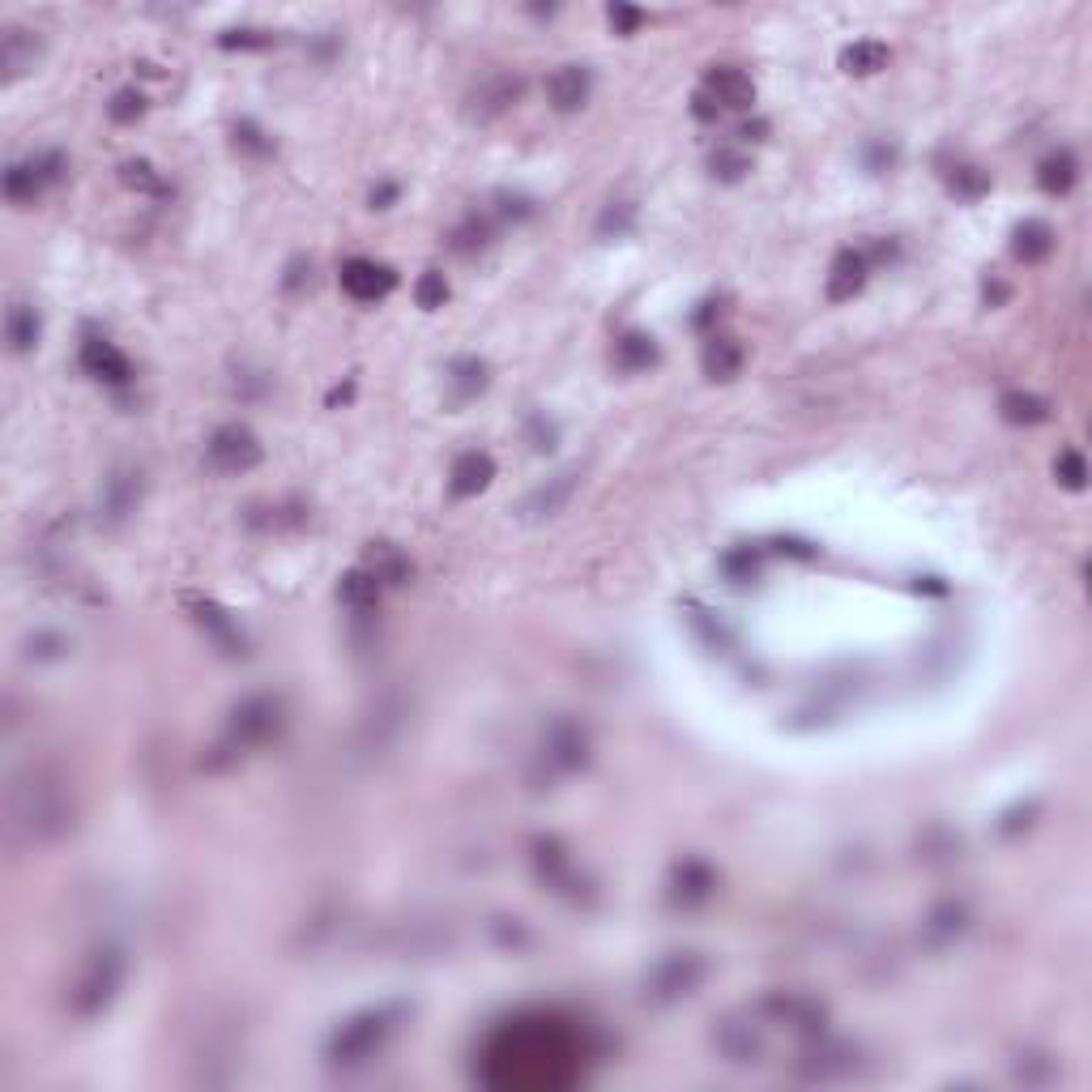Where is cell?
Here are the masks:
<instances>
[{
	"label": "cell",
	"mask_w": 1092,
	"mask_h": 1092,
	"mask_svg": "<svg viewBox=\"0 0 1092 1092\" xmlns=\"http://www.w3.org/2000/svg\"><path fill=\"white\" fill-rule=\"evenodd\" d=\"M585 1029L560 1015L504 1020L482 1046V1084L491 1089H568L585 1062Z\"/></svg>",
	"instance_id": "obj_1"
},
{
	"label": "cell",
	"mask_w": 1092,
	"mask_h": 1092,
	"mask_svg": "<svg viewBox=\"0 0 1092 1092\" xmlns=\"http://www.w3.org/2000/svg\"><path fill=\"white\" fill-rule=\"evenodd\" d=\"M73 829V794L51 764H31L9 786V832L26 845H47Z\"/></svg>",
	"instance_id": "obj_2"
},
{
	"label": "cell",
	"mask_w": 1092,
	"mask_h": 1092,
	"mask_svg": "<svg viewBox=\"0 0 1092 1092\" xmlns=\"http://www.w3.org/2000/svg\"><path fill=\"white\" fill-rule=\"evenodd\" d=\"M406 1015H410V1007L406 1003H380V1007L354 1011L350 1020H342V1024L329 1033V1042H325L329 1067L354 1071V1067L372 1062L380 1049L394 1042V1033L406 1024Z\"/></svg>",
	"instance_id": "obj_3"
},
{
	"label": "cell",
	"mask_w": 1092,
	"mask_h": 1092,
	"mask_svg": "<svg viewBox=\"0 0 1092 1092\" xmlns=\"http://www.w3.org/2000/svg\"><path fill=\"white\" fill-rule=\"evenodd\" d=\"M282 726H286V704H282V696H265L261 692V696L239 700V704L231 708V717H226L222 739L210 747V755H206L201 764H206V768H226V764H235L244 751L273 743V739L282 735Z\"/></svg>",
	"instance_id": "obj_4"
},
{
	"label": "cell",
	"mask_w": 1092,
	"mask_h": 1092,
	"mask_svg": "<svg viewBox=\"0 0 1092 1092\" xmlns=\"http://www.w3.org/2000/svg\"><path fill=\"white\" fill-rule=\"evenodd\" d=\"M125 977H129V956H125V948H120V943H98L86 961H82L73 986H69V1011H73L78 1020H98L107 1007L116 1003Z\"/></svg>",
	"instance_id": "obj_5"
},
{
	"label": "cell",
	"mask_w": 1092,
	"mask_h": 1092,
	"mask_svg": "<svg viewBox=\"0 0 1092 1092\" xmlns=\"http://www.w3.org/2000/svg\"><path fill=\"white\" fill-rule=\"evenodd\" d=\"M704 977H708V956L704 952H696V948L666 952L641 977V1003L645 1007L683 1003V999H692L700 986H704Z\"/></svg>",
	"instance_id": "obj_6"
},
{
	"label": "cell",
	"mask_w": 1092,
	"mask_h": 1092,
	"mask_svg": "<svg viewBox=\"0 0 1092 1092\" xmlns=\"http://www.w3.org/2000/svg\"><path fill=\"white\" fill-rule=\"evenodd\" d=\"M755 1020L786 1024L789 1033H798L802 1042H811V1037H824V1033H829V1007L820 1003L815 995H798V990L764 995V999L755 1003Z\"/></svg>",
	"instance_id": "obj_7"
},
{
	"label": "cell",
	"mask_w": 1092,
	"mask_h": 1092,
	"mask_svg": "<svg viewBox=\"0 0 1092 1092\" xmlns=\"http://www.w3.org/2000/svg\"><path fill=\"white\" fill-rule=\"evenodd\" d=\"M755 103V86L747 78L743 69H730V64H717L704 73L700 90L692 94V116L696 120H717L721 111H747Z\"/></svg>",
	"instance_id": "obj_8"
},
{
	"label": "cell",
	"mask_w": 1092,
	"mask_h": 1092,
	"mask_svg": "<svg viewBox=\"0 0 1092 1092\" xmlns=\"http://www.w3.org/2000/svg\"><path fill=\"white\" fill-rule=\"evenodd\" d=\"M538 755H542V764L551 773H580V768H589V760H594L589 726L576 721V717H555L547 726V735H542V751Z\"/></svg>",
	"instance_id": "obj_9"
},
{
	"label": "cell",
	"mask_w": 1092,
	"mask_h": 1092,
	"mask_svg": "<svg viewBox=\"0 0 1092 1092\" xmlns=\"http://www.w3.org/2000/svg\"><path fill=\"white\" fill-rule=\"evenodd\" d=\"M529 858H533V874H538L555 896H568V901L580 905L585 879H580V871L572 867L568 845H564L560 836H538V841L529 845Z\"/></svg>",
	"instance_id": "obj_10"
},
{
	"label": "cell",
	"mask_w": 1092,
	"mask_h": 1092,
	"mask_svg": "<svg viewBox=\"0 0 1092 1092\" xmlns=\"http://www.w3.org/2000/svg\"><path fill=\"white\" fill-rule=\"evenodd\" d=\"M64 172H69V163H64L60 150H44V154H35V158H22V163H13V167L4 172V197H9L13 206H31L44 188L60 184Z\"/></svg>",
	"instance_id": "obj_11"
},
{
	"label": "cell",
	"mask_w": 1092,
	"mask_h": 1092,
	"mask_svg": "<svg viewBox=\"0 0 1092 1092\" xmlns=\"http://www.w3.org/2000/svg\"><path fill=\"white\" fill-rule=\"evenodd\" d=\"M854 1067H858V1049L845 1046V1042H829V1033H824V1037L807 1042L802 1058L794 1062V1076L807 1084H832V1080L854 1076Z\"/></svg>",
	"instance_id": "obj_12"
},
{
	"label": "cell",
	"mask_w": 1092,
	"mask_h": 1092,
	"mask_svg": "<svg viewBox=\"0 0 1092 1092\" xmlns=\"http://www.w3.org/2000/svg\"><path fill=\"white\" fill-rule=\"evenodd\" d=\"M713 1046L730 1067H755L764 1062V1033L755 1024V1015H726L713 1029Z\"/></svg>",
	"instance_id": "obj_13"
},
{
	"label": "cell",
	"mask_w": 1092,
	"mask_h": 1092,
	"mask_svg": "<svg viewBox=\"0 0 1092 1092\" xmlns=\"http://www.w3.org/2000/svg\"><path fill=\"white\" fill-rule=\"evenodd\" d=\"M206 453H210L214 470H222V474H244V470L261 466V439L253 436L244 423H226V427H219V432L210 436V444H206Z\"/></svg>",
	"instance_id": "obj_14"
},
{
	"label": "cell",
	"mask_w": 1092,
	"mask_h": 1092,
	"mask_svg": "<svg viewBox=\"0 0 1092 1092\" xmlns=\"http://www.w3.org/2000/svg\"><path fill=\"white\" fill-rule=\"evenodd\" d=\"M717 892V871L704 858H679L666 879V901L674 909H700Z\"/></svg>",
	"instance_id": "obj_15"
},
{
	"label": "cell",
	"mask_w": 1092,
	"mask_h": 1092,
	"mask_svg": "<svg viewBox=\"0 0 1092 1092\" xmlns=\"http://www.w3.org/2000/svg\"><path fill=\"white\" fill-rule=\"evenodd\" d=\"M184 607H188L192 623L210 636V645H214L222 657H244L248 654V641H244L239 623L231 619V611H222L214 598H184Z\"/></svg>",
	"instance_id": "obj_16"
},
{
	"label": "cell",
	"mask_w": 1092,
	"mask_h": 1092,
	"mask_svg": "<svg viewBox=\"0 0 1092 1092\" xmlns=\"http://www.w3.org/2000/svg\"><path fill=\"white\" fill-rule=\"evenodd\" d=\"M394 286H397V273L389 265H376V261H367V257H354V261L342 265V291H347L350 300H359V304H376V300H385Z\"/></svg>",
	"instance_id": "obj_17"
},
{
	"label": "cell",
	"mask_w": 1092,
	"mask_h": 1092,
	"mask_svg": "<svg viewBox=\"0 0 1092 1092\" xmlns=\"http://www.w3.org/2000/svg\"><path fill=\"white\" fill-rule=\"evenodd\" d=\"M521 90H525V82L517 78V73H486L482 78L479 86L470 90V116L474 120H495V116H504L517 98H521Z\"/></svg>",
	"instance_id": "obj_18"
},
{
	"label": "cell",
	"mask_w": 1092,
	"mask_h": 1092,
	"mask_svg": "<svg viewBox=\"0 0 1092 1092\" xmlns=\"http://www.w3.org/2000/svg\"><path fill=\"white\" fill-rule=\"evenodd\" d=\"M968 905L964 901H939L926 918H921V939H926V948H935V952H943V948H952V943H961L964 935H968Z\"/></svg>",
	"instance_id": "obj_19"
},
{
	"label": "cell",
	"mask_w": 1092,
	"mask_h": 1092,
	"mask_svg": "<svg viewBox=\"0 0 1092 1092\" xmlns=\"http://www.w3.org/2000/svg\"><path fill=\"white\" fill-rule=\"evenodd\" d=\"M867 273H871V257L862 248H841L836 261H832L829 273V300L832 304H845L854 300L862 286H867Z\"/></svg>",
	"instance_id": "obj_20"
},
{
	"label": "cell",
	"mask_w": 1092,
	"mask_h": 1092,
	"mask_svg": "<svg viewBox=\"0 0 1092 1092\" xmlns=\"http://www.w3.org/2000/svg\"><path fill=\"white\" fill-rule=\"evenodd\" d=\"M589 94H594V78L585 64H564L547 78V98L555 111H580L589 103Z\"/></svg>",
	"instance_id": "obj_21"
},
{
	"label": "cell",
	"mask_w": 1092,
	"mask_h": 1092,
	"mask_svg": "<svg viewBox=\"0 0 1092 1092\" xmlns=\"http://www.w3.org/2000/svg\"><path fill=\"white\" fill-rule=\"evenodd\" d=\"M491 479H495V461H491V453L470 448V453H461V457L453 461V470H448V491H453L457 500H470V495L486 491Z\"/></svg>",
	"instance_id": "obj_22"
},
{
	"label": "cell",
	"mask_w": 1092,
	"mask_h": 1092,
	"mask_svg": "<svg viewBox=\"0 0 1092 1092\" xmlns=\"http://www.w3.org/2000/svg\"><path fill=\"white\" fill-rule=\"evenodd\" d=\"M82 367L94 380H107V385H129L132 380V363L107 338H90L82 347Z\"/></svg>",
	"instance_id": "obj_23"
},
{
	"label": "cell",
	"mask_w": 1092,
	"mask_h": 1092,
	"mask_svg": "<svg viewBox=\"0 0 1092 1092\" xmlns=\"http://www.w3.org/2000/svg\"><path fill=\"white\" fill-rule=\"evenodd\" d=\"M572 491H576V474H572V470L555 474V479H547L542 486H533V491H529V500H525V517H529V521L560 517V513L568 508Z\"/></svg>",
	"instance_id": "obj_24"
},
{
	"label": "cell",
	"mask_w": 1092,
	"mask_h": 1092,
	"mask_svg": "<svg viewBox=\"0 0 1092 1092\" xmlns=\"http://www.w3.org/2000/svg\"><path fill=\"white\" fill-rule=\"evenodd\" d=\"M401 721H406V704L401 696H385L363 721V747L367 751H385L401 735Z\"/></svg>",
	"instance_id": "obj_25"
},
{
	"label": "cell",
	"mask_w": 1092,
	"mask_h": 1092,
	"mask_svg": "<svg viewBox=\"0 0 1092 1092\" xmlns=\"http://www.w3.org/2000/svg\"><path fill=\"white\" fill-rule=\"evenodd\" d=\"M141 500V470H116L103 482V517L107 521H125Z\"/></svg>",
	"instance_id": "obj_26"
},
{
	"label": "cell",
	"mask_w": 1092,
	"mask_h": 1092,
	"mask_svg": "<svg viewBox=\"0 0 1092 1092\" xmlns=\"http://www.w3.org/2000/svg\"><path fill=\"white\" fill-rule=\"evenodd\" d=\"M380 580L372 576L367 568H354V572H347L342 576V585H338V598H342V607H347L354 619L359 614H376V607H380Z\"/></svg>",
	"instance_id": "obj_27"
},
{
	"label": "cell",
	"mask_w": 1092,
	"mask_h": 1092,
	"mask_svg": "<svg viewBox=\"0 0 1092 1092\" xmlns=\"http://www.w3.org/2000/svg\"><path fill=\"white\" fill-rule=\"evenodd\" d=\"M363 568L372 572L385 589H389V585H406V580H410V560L401 555V547H394V542H367V551H363Z\"/></svg>",
	"instance_id": "obj_28"
},
{
	"label": "cell",
	"mask_w": 1092,
	"mask_h": 1092,
	"mask_svg": "<svg viewBox=\"0 0 1092 1092\" xmlns=\"http://www.w3.org/2000/svg\"><path fill=\"white\" fill-rule=\"evenodd\" d=\"M1054 226H1049L1046 219H1024L1020 226H1015V257L1024 265H1037V261H1046L1049 253H1054Z\"/></svg>",
	"instance_id": "obj_29"
},
{
	"label": "cell",
	"mask_w": 1092,
	"mask_h": 1092,
	"mask_svg": "<svg viewBox=\"0 0 1092 1092\" xmlns=\"http://www.w3.org/2000/svg\"><path fill=\"white\" fill-rule=\"evenodd\" d=\"M486 389V363L474 354H461L448 363V394L453 401H474Z\"/></svg>",
	"instance_id": "obj_30"
},
{
	"label": "cell",
	"mask_w": 1092,
	"mask_h": 1092,
	"mask_svg": "<svg viewBox=\"0 0 1092 1092\" xmlns=\"http://www.w3.org/2000/svg\"><path fill=\"white\" fill-rule=\"evenodd\" d=\"M704 376L708 380H735L739 372H743V347L739 342H730V338H713L708 347H704Z\"/></svg>",
	"instance_id": "obj_31"
},
{
	"label": "cell",
	"mask_w": 1092,
	"mask_h": 1092,
	"mask_svg": "<svg viewBox=\"0 0 1092 1092\" xmlns=\"http://www.w3.org/2000/svg\"><path fill=\"white\" fill-rule=\"evenodd\" d=\"M495 231H500V219H495L491 210H474V214L461 219V226H457L448 239H453L457 253H479V248H486V244L495 239Z\"/></svg>",
	"instance_id": "obj_32"
},
{
	"label": "cell",
	"mask_w": 1092,
	"mask_h": 1092,
	"mask_svg": "<svg viewBox=\"0 0 1092 1092\" xmlns=\"http://www.w3.org/2000/svg\"><path fill=\"white\" fill-rule=\"evenodd\" d=\"M1076 179H1080V163H1076V154H1071V150H1058V154H1049L1046 163L1037 167V184L1046 188L1049 197H1062V192H1071V188H1076Z\"/></svg>",
	"instance_id": "obj_33"
},
{
	"label": "cell",
	"mask_w": 1092,
	"mask_h": 1092,
	"mask_svg": "<svg viewBox=\"0 0 1092 1092\" xmlns=\"http://www.w3.org/2000/svg\"><path fill=\"white\" fill-rule=\"evenodd\" d=\"M614 363L623 367V372H649L657 363V347L649 333H623L619 342H614Z\"/></svg>",
	"instance_id": "obj_34"
},
{
	"label": "cell",
	"mask_w": 1092,
	"mask_h": 1092,
	"mask_svg": "<svg viewBox=\"0 0 1092 1092\" xmlns=\"http://www.w3.org/2000/svg\"><path fill=\"white\" fill-rule=\"evenodd\" d=\"M888 60H892V51H888L883 44H874V39H862V44H854V47H845V51H841V69H845V73H858V78L888 69Z\"/></svg>",
	"instance_id": "obj_35"
},
{
	"label": "cell",
	"mask_w": 1092,
	"mask_h": 1092,
	"mask_svg": "<svg viewBox=\"0 0 1092 1092\" xmlns=\"http://www.w3.org/2000/svg\"><path fill=\"white\" fill-rule=\"evenodd\" d=\"M999 410H1003L1007 423H1015V427H1037V423L1049 419V406L1037 394H1003Z\"/></svg>",
	"instance_id": "obj_36"
},
{
	"label": "cell",
	"mask_w": 1092,
	"mask_h": 1092,
	"mask_svg": "<svg viewBox=\"0 0 1092 1092\" xmlns=\"http://www.w3.org/2000/svg\"><path fill=\"white\" fill-rule=\"evenodd\" d=\"M9 347L17 350V354H26V350L39 347V312L31 304H13L9 307Z\"/></svg>",
	"instance_id": "obj_37"
},
{
	"label": "cell",
	"mask_w": 1092,
	"mask_h": 1092,
	"mask_svg": "<svg viewBox=\"0 0 1092 1092\" xmlns=\"http://www.w3.org/2000/svg\"><path fill=\"white\" fill-rule=\"evenodd\" d=\"M1011 1076H1015V1084H1024V1089H1046L1058 1080V1067H1054V1058L1046 1054H1020L1015 1062H1011Z\"/></svg>",
	"instance_id": "obj_38"
},
{
	"label": "cell",
	"mask_w": 1092,
	"mask_h": 1092,
	"mask_svg": "<svg viewBox=\"0 0 1092 1092\" xmlns=\"http://www.w3.org/2000/svg\"><path fill=\"white\" fill-rule=\"evenodd\" d=\"M35 51H39V44L26 35V31H4V47H0V64H4V73L9 78H17L26 64H35Z\"/></svg>",
	"instance_id": "obj_39"
},
{
	"label": "cell",
	"mask_w": 1092,
	"mask_h": 1092,
	"mask_svg": "<svg viewBox=\"0 0 1092 1092\" xmlns=\"http://www.w3.org/2000/svg\"><path fill=\"white\" fill-rule=\"evenodd\" d=\"M721 572L735 580V585H751L760 576V551L755 547H735L721 555Z\"/></svg>",
	"instance_id": "obj_40"
},
{
	"label": "cell",
	"mask_w": 1092,
	"mask_h": 1092,
	"mask_svg": "<svg viewBox=\"0 0 1092 1092\" xmlns=\"http://www.w3.org/2000/svg\"><path fill=\"white\" fill-rule=\"evenodd\" d=\"M235 150H244V154H253V158H269L273 154V137L257 125V120H239L235 125Z\"/></svg>",
	"instance_id": "obj_41"
},
{
	"label": "cell",
	"mask_w": 1092,
	"mask_h": 1092,
	"mask_svg": "<svg viewBox=\"0 0 1092 1092\" xmlns=\"http://www.w3.org/2000/svg\"><path fill=\"white\" fill-rule=\"evenodd\" d=\"M1054 479L1062 482L1067 491H1084V482H1089V461H1084L1076 448H1062L1058 461H1054Z\"/></svg>",
	"instance_id": "obj_42"
},
{
	"label": "cell",
	"mask_w": 1092,
	"mask_h": 1092,
	"mask_svg": "<svg viewBox=\"0 0 1092 1092\" xmlns=\"http://www.w3.org/2000/svg\"><path fill=\"white\" fill-rule=\"evenodd\" d=\"M708 167L717 179H726V184H735V179H743L751 172V158H747L743 150H735V145H721L713 158H708Z\"/></svg>",
	"instance_id": "obj_43"
},
{
	"label": "cell",
	"mask_w": 1092,
	"mask_h": 1092,
	"mask_svg": "<svg viewBox=\"0 0 1092 1092\" xmlns=\"http://www.w3.org/2000/svg\"><path fill=\"white\" fill-rule=\"evenodd\" d=\"M141 111H145V94L141 90H116L111 94V103H107V116L116 120V125H132V120H141Z\"/></svg>",
	"instance_id": "obj_44"
},
{
	"label": "cell",
	"mask_w": 1092,
	"mask_h": 1092,
	"mask_svg": "<svg viewBox=\"0 0 1092 1092\" xmlns=\"http://www.w3.org/2000/svg\"><path fill=\"white\" fill-rule=\"evenodd\" d=\"M414 300H419L423 312H436V307H444V300H448V282H444V273L427 269V273L419 278V286H414Z\"/></svg>",
	"instance_id": "obj_45"
},
{
	"label": "cell",
	"mask_w": 1092,
	"mask_h": 1092,
	"mask_svg": "<svg viewBox=\"0 0 1092 1092\" xmlns=\"http://www.w3.org/2000/svg\"><path fill=\"white\" fill-rule=\"evenodd\" d=\"M692 623H696L700 641H704L708 649H717V654H726V649H730V641H735V636H730V632L721 627V619H717V614L696 611V614H692Z\"/></svg>",
	"instance_id": "obj_46"
},
{
	"label": "cell",
	"mask_w": 1092,
	"mask_h": 1092,
	"mask_svg": "<svg viewBox=\"0 0 1092 1092\" xmlns=\"http://www.w3.org/2000/svg\"><path fill=\"white\" fill-rule=\"evenodd\" d=\"M64 649H69V641L60 632H35L26 641V657L31 661H56V657H64Z\"/></svg>",
	"instance_id": "obj_47"
},
{
	"label": "cell",
	"mask_w": 1092,
	"mask_h": 1092,
	"mask_svg": "<svg viewBox=\"0 0 1092 1092\" xmlns=\"http://www.w3.org/2000/svg\"><path fill=\"white\" fill-rule=\"evenodd\" d=\"M632 219H636V206H627V201H614V206H607L602 222H598V235H602V239H611V235H623V231H632Z\"/></svg>",
	"instance_id": "obj_48"
},
{
	"label": "cell",
	"mask_w": 1092,
	"mask_h": 1092,
	"mask_svg": "<svg viewBox=\"0 0 1092 1092\" xmlns=\"http://www.w3.org/2000/svg\"><path fill=\"white\" fill-rule=\"evenodd\" d=\"M990 188V175L982 172V167H952V192H961V197H982Z\"/></svg>",
	"instance_id": "obj_49"
},
{
	"label": "cell",
	"mask_w": 1092,
	"mask_h": 1092,
	"mask_svg": "<svg viewBox=\"0 0 1092 1092\" xmlns=\"http://www.w3.org/2000/svg\"><path fill=\"white\" fill-rule=\"evenodd\" d=\"M125 184L137 192H163V179L154 175L150 163H125Z\"/></svg>",
	"instance_id": "obj_50"
},
{
	"label": "cell",
	"mask_w": 1092,
	"mask_h": 1092,
	"mask_svg": "<svg viewBox=\"0 0 1092 1092\" xmlns=\"http://www.w3.org/2000/svg\"><path fill=\"white\" fill-rule=\"evenodd\" d=\"M1037 815V802H1024V807H1011L1003 820H999V836H1015L1020 829H1029Z\"/></svg>",
	"instance_id": "obj_51"
},
{
	"label": "cell",
	"mask_w": 1092,
	"mask_h": 1092,
	"mask_svg": "<svg viewBox=\"0 0 1092 1092\" xmlns=\"http://www.w3.org/2000/svg\"><path fill=\"white\" fill-rule=\"evenodd\" d=\"M645 22V13L641 9H627V4H614L611 9V26H614V35H632L636 26Z\"/></svg>",
	"instance_id": "obj_52"
},
{
	"label": "cell",
	"mask_w": 1092,
	"mask_h": 1092,
	"mask_svg": "<svg viewBox=\"0 0 1092 1092\" xmlns=\"http://www.w3.org/2000/svg\"><path fill=\"white\" fill-rule=\"evenodd\" d=\"M529 432H533V448H538V453H551V448H555V427L542 423V414L529 419Z\"/></svg>",
	"instance_id": "obj_53"
},
{
	"label": "cell",
	"mask_w": 1092,
	"mask_h": 1092,
	"mask_svg": "<svg viewBox=\"0 0 1092 1092\" xmlns=\"http://www.w3.org/2000/svg\"><path fill=\"white\" fill-rule=\"evenodd\" d=\"M222 47H269V35H261V31H231V35H222Z\"/></svg>",
	"instance_id": "obj_54"
},
{
	"label": "cell",
	"mask_w": 1092,
	"mask_h": 1092,
	"mask_svg": "<svg viewBox=\"0 0 1092 1092\" xmlns=\"http://www.w3.org/2000/svg\"><path fill=\"white\" fill-rule=\"evenodd\" d=\"M397 192H401L397 184H376L367 201H372V210H389V206H394V201H397Z\"/></svg>",
	"instance_id": "obj_55"
},
{
	"label": "cell",
	"mask_w": 1092,
	"mask_h": 1092,
	"mask_svg": "<svg viewBox=\"0 0 1092 1092\" xmlns=\"http://www.w3.org/2000/svg\"><path fill=\"white\" fill-rule=\"evenodd\" d=\"M867 158H871V172H888V167H892V158H896V150L879 141V145H871V150H867Z\"/></svg>",
	"instance_id": "obj_56"
},
{
	"label": "cell",
	"mask_w": 1092,
	"mask_h": 1092,
	"mask_svg": "<svg viewBox=\"0 0 1092 1092\" xmlns=\"http://www.w3.org/2000/svg\"><path fill=\"white\" fill-rule=\"evenodd\" d=\"M777 551H782V555H798V560H811V555H815V547L794 542V538H782V542H777Z\"/></svg>",
	"instance_id": "obj_57"
},
{
	"label": "cell",
	"mask_w": 1092,
	"mask_h": 1092,
	"mask_svg": "<svg viewBox=\"0 0 1092 1092\" xmlns=\"http://www.w3.org/2000/svg\"><path fill=\"white\" fill-rule=\"evenodd\" d=\"M307 273H312V269H307V261H291V269H286V291H300Z\"/></svg>",
	"instance_id": "obj_58"
},
{
	"label": "cell",
	"mask_w": 1092,
	"mask_h": 1092,
	"mask_svg": "<svg viewBox=\"0 0 1092 1092\" xmlns=\"http://www.w3.org/2000/svg\"><path fill=\"white\" fill-rule=\"evenodd\" d=\"M764 132H768V125H760V120H755V125H743V132H739V137H747V141H760Z\"/></svg>",
	"instance_id": "obj_59"
},
{
	"label": "cell",
	"mask_w": 1092,
	"mask_h": 1092,
	"mask_svg": "<svg viewBox=\"0 0 1092 1092\" xmlns=\"http://www.w3.org/2000/svg\"><path fill=\"white\" fill-rule=\"evenodd\" d=\"M350 394H354V385H342V389H333V394H329V406H338V401H350Z\"/></svg>",
	"instance_id": "obj_60"
}]
</instances>
